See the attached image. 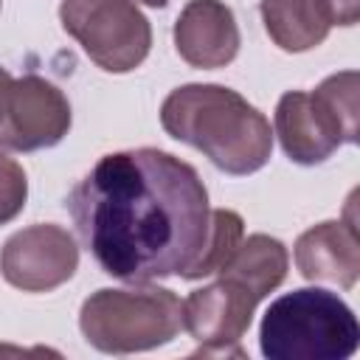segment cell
<instances>
[{
	"instance_id": "obj_14",
	"label": "cell",
	"mask_w": 360,
	"mask_h": 360,
	"mask_svg": "<svg viewBox=\"0 0 360 360\" xmlns=\"http://www.w3.org/2000/svg\"><path fill=\"white\" fill-rule=\"evenodd\" d=\"M242 239H245L242 217L231 208H214L211 211V225H208V239H205L197 262L186 273V278L194 281V278H205V276L219 273L231 262V256L236 253Z\"/></svg>"
},
{
	"instance_id": "obj_18",
	"label": "cell",
	"mask_w": 360,
	"mask_h": 360,
	"mask_svg": "<svg viewBox=\"0 0 360 360\" xmlns=\"http://www.w3.org/2000/svg\"><path fill=\"white\" fill-rule=\"evenodd\" d=\"M138 3H143V6H152V8H163L169 0H138Z\"/></svg>"
},
{
	"instance_id": "obj_8",
	"label": "cell",
	"mask_w": 360,
	"mask_h": 360,
	"mask_svg": "<svg viewBox=\"0 0 360 360\" xmlns=\"http://www.w3.org/2000/svg\"><path fill=\"white\" fill-rule=\"evenodd\" d=\"M79 267L76 239L53 225L39 222L11 233L0 250L3 278L22 292H48L73 278Z\"/></svg>"
},
{
	"instance_id": "obj_2",
	"label": "cell",
	"mask_w": 360,
	"mask_h": 360,
	"mask_svg": "<svg viewBox=\"0 0 360 360\" xmlns=\"http://www.w3.org/2000/svg\"><path fill=\"white\" fill-rule=\"evenodd\" d=\"M160 124L200 149L225 174H253L273 152L270 121L236 90L222 84H183L160 104Z\"/></svg>"
},
{
	"instance_id": "obj_17",
	"label": "cell",
	"mask_w": 360,
	"mask_h": 360,
	"mask_svg": "<svg viewBox=\"0 0 360 360\" xmlns=\"http://www.w3.org/2000/svg\"><path fill=\"white\" fill-rule=\"evenodd\" d=\"M11 79H14V76H11V73H8L6 68H0V90H3V87H6V84H8Z\"/></svg>"
},
{
	"instance_id": "obj_11",
	"label": "cell",
	"mask_w": 360,
	"mask_h": 360,
	"mask_svg": "<svg viewBox=\"0 0 360 360\" xmlns=\"http://www.w3.org/2000/svg\"><path fill=\"white\" fill-rule=\"evenodd\" d=\"M295 267L307 281H329L340 290L354 287L360 276L357 228L343 219L312 225L295 242Z\"/></svg>"
},
{
	"instance_id": "obj_13",
	"label": "cell",
	"mask_w": 360,
	"mask_h": 360,
	"mask_svg": "<svg viewBox=\"0 0 360 360\" xmlns=\"http://www.w3.org/2000/svg\"><path fill=\"white\" fill-rule=\"evenodd\" d=\"M287 264H290V256L278 239L267 233H253L239 242L236 253L217 276H228L239 281L262 301L287 278Z\"/></svg>"
},
{
	"instance_id": "obj_6",
	"label": "cell",
	"mask_w": 360,
	"mask_h": 360,
	"mask_svg": "<svg viewBox=\"0 0 360 360\" xmlns=\"http://www.w3.org/2000/svg\"><path fill=\"white\" fill-rule=\"evenodd\" d=\"M59 20L107 73H129L149 56L152 28L132 0H62Z\"/></svg>"
},
{
	"instance_id": "obj_4",
	"label": "cell",
	"mask_w": 360,
	"mask_h": 360,
	"mask_svg": "<svg viewBox=\"0 0 360 360\" xmlns=\"http://www.w3.org/2000/svg\"><path fill=\"white\" fill-rule=\"evenodd\" d=\"M82 335L107 354H132L169 343L183 329V301L158 284L96 290L79 312Z\"/></svg>"
},
{
	"instance_id": "obj_19",
	"label": "cell",
	"mask_w": 360,
	"mask_h": 360,
	"mask_svg": "<svg viewBox=\"0 0 360 360\" xmlns=\"http://www.w3.org/2000/svg\"><path fill=\"white\" fill-rule=\"evenodd\" d=\"M0 3H3V0H0Z\"/></svg>"
},
{
	"instance_id": "obj_5",
	"label": "cell",
	"mask_w": 360,
	"mask_h": 360,
	"mask_svg": "<svg viewBox=\"0 0 360 360\" xmlns=\"http://www.w3.org/2000/svg\"><path fill=\"white\" fill-rule=\"evenodd\" d=\"M357 70L326 76L312 93L287 90L276 107V135L292 163H323L340 143H357Z\"/></svg>"
},
{
	"instance_id": "obj_9",
	"label": "cell",
	"mask_w": 360,
	"mask_h": 360,
	"mask_svg": "<svg viewBox=\"0 0 360 360\" xmlns=\"http://www.w3.org/2000/svg\"><path fill=\"white\" fill-rule=\"evenodd\" d=\"M256 304L259 298L228 276H219L214 284L194 290L183 301V329H188V335L200 343L194 354L245 357L239 340L253 321Z\"/></svg>"
},
{
	"instance_id": "obj_7",
	"label": "cell",
	"mask_w": 360,
	"mask_h": 360,
	"mask_svg": "<svg viewBox=\"0 0 360 360\" xmlns=\"http://www.w3.org/2000/svg\"><path fill=\"white\" fill-rule=\"evenodd\" d=\"M70 129V104L65 93L42 79H11L0 90V146L34 152L56 146Z\"/></svg>"
},
{
	"instance_id": "obj_12",
	"label": "cell",
	"mask_w": 360,
	"mask_h": 360,
	"mask_svg": "<svg viewBox=\"0 0 360 360\" xmlns=\"http://www.w3.org/2000/svg\"><path fill=\"white\" fill-rule=\"evenodd\" d=\"M259 11L267 37L287 53L318 48L332 28L318 0H262Z\"/></svg>"
},
{
	"instance_id": "obj_3",
	"label": "cell",
	"mask_w": 360,
	"mask_h": 360,
	"mask_svg": "<svg viewBox=\"0 0 360 360\" xmlns=\"http://www.w3.org/2000/svg\"><path fill=\"white\" fill-rule=\"evenodd\" d=\"M259 343L267 360H346L357 352L360 326L338 292L301 287L267 307Z\"/></svg>"
},
{
	"instance_id": "obj_15",
	"label": "cell",
	"mask_w": 360,
	"mask_h": 360,
	"mask_svg": "<svg viewBox=\"0 0 360 360\" xmlns=\"http://www.w3.org/2000/svg\"><path fill=\"white\" fill-rule=\"evenodd\" d=\"M28 200V180L14 158L0 155V225L11 222Z\"/></svg>"
},
{
	"instance_id": "obj_10",
	"label": "cell",
	"mask_w": 360,
	"mask_h": 360,
	"mask_svg": "<svg viewBox=\"0 0 360 360\" xmlns=\"http://www.w3.org/2000/svg\"><path fill=\"white\" fill-rule=\"evenodd\" d=\"M174 48L202 70L225 68L239 53V25L222 0H188L174 22Z\"/></svg>"
},
{
	"instance_id": "obj_16",
	"label": "cell",
	"mask_w": 360,
	"mask_h": 360,
	"mask_svg": "<svg viewBox=\"0 0 360 360\" xmlns=\"http://www.w3.org/2000/svg\"><path fill=\"white\" fill-rule=\"evenodd\" d=\"M329 25H354L360 20V0H318Z\"/></svg>"
},
{
	"instance_id": "obj_1",
	"label": "cell",
	"mask_w": 360,
	"mask_h": 360,
	"mask_svg": "<svg viewBox=\"0 0 360 360\" xmlns=\"http://www.w3.org/2000/svg\"><path fill=\"white\" fill-rule=\"evenodd\" d=\"M65 205L98 267L129 284L186 278L211 225L197 169L152 146L104 155Z\"/></svg>"
}]
</instances>
